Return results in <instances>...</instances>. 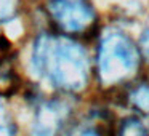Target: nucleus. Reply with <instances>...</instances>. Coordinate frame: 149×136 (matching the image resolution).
<instances>
[{
  "instance_id": "obj_1",
  "label": "nucleus",
  "mask_w": 149,
  "mask_h": 136,
  "mask_svg": "<svg viewBox=\"0 0 149 136\" xmlns=\"http://www.w3.org/2000/svg\"><path fill=\"white\" fill-rule=\"evenodd\" d=\"M34 64L55 87L75 91L88 80V59L80 45L63 37L42 35L34 45Z\"/></svg>"
},
{
  "instance_id": "obj_2",
  "label": "nucleus",
  "mask_w": 149,
  "mask_h": 136,
  "mask_svg": "<svg viewBox=\"0 0 149 136\" xmlns=\"http://www.w3.org/2000/svg\"><path fill=\"white\" fill-rule=\"evenodd\" d=\"M138 66V51L133 42L120 32L104 35L98 55V71L104 83L127 78Z\"/></svg>"
},
{
  "instance_id": "obj_3",
  "label": "nucleus",
  "mask_w": 149,
  "mask_h": 136,
  "mask_svg": "<svg viewBox=\"0 0 149 136\" xmlns=\"http://www.w3.org/2000/svg\"><path fill=\"white\" fill-rule=\"evenodd\" d=\"M47 11L56 29L64 34H84L93 26L95 13L88 0H48Z\"/></svg>"
},
{
  "instance_id": "obj_4",
  "label": "nucleus",
  "mask_w": 149,
  "mask_h": 136,
  "mask_svg": "<svg viewBox=\"0 0 149 136\" xmlns=\"http://www.w3.org/2000/svg\"><path fill=\"white\" fill-rule=\"evenodd\" d=\"M63 122V109L58 104H45L39 112L32 136H55Z\"/></svg>"
},
{
  "instance_id": "obj_5",
  "label": "nucleus",
  "mask_w": 149,
  "mask_h": 136,
  "mask_svg": "<svg viewBox=\"0 0 149 136\" xmlns=\"http://www.w3.org/2000/svg\"><path fill=\"white\" fill-rule=\"evenodd\" d=\"M18 85H19V77L15 67L13 56L3 55L0 58V94L7 96L15 93Z\"/></svg>"
},
{
  "instance_id": "obj_6",
  "label": "nucleus",
  "mask_w": 149,
  "mask_h": 136,
  "mask_svg": "<svg viewBox=\"0 0 149 136\" xmlns=\"http://www.w3.org/2000/svg\"><path fill=\"white\" fill-rule=\"evenodd\" d=\"M119 136H149L148 130L135 119H128L123 122L122 128H120Z\"/></svg>"
},
{
  "instance_id": "obj_7",
  "label": "nucleus",
  "mask_w": 149,
  "mask_h": 136,
  "mask_svg": "<svg viewBox=\"0 0 149 136\" xmlns=\"http://www.w3.org/2000/svg\"><path fill=\"white\" fill-rule=\"evenodd\" d=\"M0 136H15V125L10 119V114L2 104H0Z\"/></svg>"
},
{
  "instance_id": "obj_8",
  "label": "nucleus",
  "mask_w": 149,
  "mask_h": 136,
  "mask_svg": "<svg viewBox=\"0 0 149 136\" xmlns=\"http://www.w3.org/2000/svg\"><path fill=\"white\" fill-rule=\"evenodd\" d=\"M18 11V0H0V21L13 18Z\"/></svg>"
},
{
  "instance_id": "obj_9",
  "label": "nucleus",
  "mask_w": 149,
  "mask_h": 136,
  "mask_svg": "<svg viewBox=\"0 0 149 136\" xmlns=\"http://www.w3.org/2000/svg\"><path fill=\"white\" fill-rule=\"evenodd\" d=\"M133 103L139 109L149 112V87H139L133 94Z\"/></svg>"
},
{
  "instance_id": "obj_10",
  "label": "nucleus",
  "mask_w": 149,
  "mask_h": 136,
  "mask_svg": "<svg viewBox=\"0 0 149 136\" xmlns=\"http://www.w3.org/2000/svg\"><path fill=\"white\" fill-rule=\"evenodd\" d=\"M77 136H101V135L96 131V130H85V131L79 133Z\"/></svg>"
},
{
  "instance_id": "obj_11",
  "label": "nucleus",
  "mask_w": 149,
  "mask_h": 136,
  "mask_svg": "<svg viewBox=\"0 0 149 136\" xmlns=\"http://www.w3.org/2000/svg\"><path fill=\"white\" fill-rule=\"evenodd\" d=\"M143 45H144V50H146V55L149 56V31L144 34V37H143Z\"/></svg>"
}]
</instances>
